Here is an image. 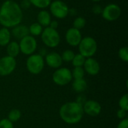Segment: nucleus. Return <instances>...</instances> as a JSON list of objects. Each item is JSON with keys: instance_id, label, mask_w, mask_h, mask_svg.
I'll use <instances>...</instances> for the list:
<instances>
[{"instance_id": "f257e3e1", "label": "nucleus", "mask_w": 128, "mask_h": 128, "mask_svg": "<svg viewBox=\"0 0 128 128\" xmlns=\"http://www.w3.org/2000/svg\"><path fill=\"white\" fill-rule=\"evenodd\" d=\"M22 17L23 14L20 6L14 1L7 0L0 8V24L5 28L20 25Z\"/></svg>"}, {"instance_id": "f03ea898", "label": "nucleus", "mask_w": 128, "mask_h": 128, "mask_svg": "<svg viewBox=\"0 0 128 128\" xmlns=\"http://www.w3.org/2000/svg\"><path fill=\"white\" fill-rule=\"evenodd\" d=\"M84 115L82 106L76 102H68L63 104L59 109V116L68 124L79 123Z\"/></svg>"}, {"instance_id": "7ed1b4c3", "label": "nucleus", "mask_w": 128, "mask_h": 128, "mask_svg": "<svg viewBox=\"0 0 128 128\" xmlns=\"http://www.w3.org/2000/svg\"><path fill=\"white\" fill-rule=\"evenodd\" d=\"M78 47L80 54L81 55L86 58H90L92 57L97 52L98 43L92 37L87 36L82 38Z\"/></svg>"}, {"instance_id": "20e7f679", "label": "nucleus", "mask_w": 128, "mask_h": 128, "mask_svg": "<svg viewBox=\"0 0 128 128\" xmlns=\"http://www.w3.org/2000/svg\"><path fill=\"white\" fill-rule=\"evenodd\" d=\"M41 39L44 45L49 48H56L60 43V35L56 29L50 26L46 27L41 33Z\"/></svg>"}, {"instance_id": "39448f33", "label": "nucleus", "mask_w": 128, "mask_h": 128, "mask_svg": "<svg viewBox=\"0 0 128 128\" xmlns=\"http://www.w3.org/2000/svg\"><path fill=\"white\" fill-rule=\"evenodd\" d=\"M26 68L33 75H38L44 68V59L39 54L30 55L26 60Z\"/></svg>"}, {"instance_id": "423d86ee", "label": "nucleus", "mask_w": 128, "mask_h": 128, "mask_svg": "<svg viewBox=\"0 0 128 128\" xmlns=\"http://www.w3.org/2000/svg\"><path fill=\"white\" fill-rule=\"evenodd\" d=\"M71 71L65 67L57 69L52 74L53 82L58 86H65L72 81Z\"/></svg>"}, {"instance_id": "0eeeda50", "label": "nucleus", "mask_w": 128, "mask_h": 128, "mask_svg": "<svg viewBox=\"0 0 128 128\" xmlns=\"http://www.w3.org/2000/svg\"><path fill=\"white\" fill-rule=\"evenodd\" d=\"M20 52L25 55H32L37 49V41L32 35H27L22 38L19 43Z\"/></svg>"}, {"instance_id": "6e6552de", "label": "nucleus", "mask_w": 128, "mask_h": 128, "mask_svg": "<svg viewBox=\"0 0 128 128\" xmlns=\"http://www.w3.org/2000/svg\"><path fill=\"white\" fill-rule=\"evenodd\" d=\"M15 58L5 56L0 58V76H7L11 74L16 69Z\"/></svg>"}, {"instance_id": "1a4fd4ad", "label": "nucleus", "mask_w": 128, "mask_h": 128, "mask_svg": "<svg viewBox=\"0 0 128 128\" xmlns=\"http://www.w3.org/2000/svg\"><path fill=\"white\" fill-rule=\"evenodd\" d=\"M50 11L56 18L63 19L65 18L69 14V8L64 2L56 0L50 4Z\"/></svg>"}, {"instance_id": "9d476101", "label": "nucleus", "mask_w": 128, "mask_h": 128, "mask_svg": "<svg viewBox=\"0 0 128 128\" xmlns=\"http://www.w3.org/2000/svg\"><path fill=\"white\" fill-rule=\"evenodd\" d=\"M102 17L108 21H114L119 18L122 14L120 7L116 4H110L102 10Z\"/></svg>"}, {"instance_id": "9b49d317", "label": "nucleus", "mask_w": 128, "mask_h": 128, "mask_svg": "<svg viewBox=\"0 0 128 128\" xmlns=\"http://www.w3.org/2000/svg\"><path fill=\"white\" fill-rule=\"evenodd\" d=\"M82 109L84 113L87 114L88 115L91 117H97L100 114L102 107L98 101L90 100H86L82 106Z\"/></svg>"}, {"instance_id": "f8f14e48", "label": "nucleus", "mask_w": 128, "mask_h": 128, "mask_svg": "<svg viewBox=\"0 0 128 128\" xmlns=\"http://www.w3.org/2000/svg\"><path fill=\"white\" fill-rule=\"evenodd\" d=\"M82 34L80 30L75 28H70L65 34V39L67 43L73 47L78 46L82 40Z\"/></svg>"}, {"instance_id": "ddd939ff", "label": "nucleus", "mask_w": 128, "mask_h": 128, "mask_svg": "<svg viewBox=\"0 0 128 128\" xmlns=\"http://www.w3.org/2000/svg\"><path fill=\"white\" fill-rule=\"evenodd\" d=\"M82 67L84 71L90 75H96L100 70V66L98 61L93 57L86 58Z\"/></svg>"}, {"instance_id": "4468645a", "label": "nucleus", "mask_w": 128, "mask_h": 128, "mask_svg": "<svg viewBox=\"0 0 128 128\" xmlns=\"http://www.w3.org/2000/svg\"><path fill=\"white\" fill-rule=\"evenodd\" d=\"M45 61L46 64L53 69H58L62 65V59L61 55L56 52H50L45 56Z\"/></svg>"}, {"instance_id": "2eb2a0df", "label": "nucleus", "mask_w": 128, "mask_h": 128, "mask_svg": "<svg viewBox=\"0 0 128 128\" xmlns=\"http://www.w3.org/2000/svg\"><path fill=\"white\" fill-rule=\"evenodd\" d=\"M11 34L14 38L21 40L24 37L29 35L28 27L25 25H17L13 28Z\"/></svg>"}, {"instance_id": "dca6fc26", "label": "nucleus", "mask_w": 128, "mask_h": 128, "mask_svg": "<svg viewBox=\"0 0 128 128\" xmlns=\"http://www.w3.org/2000/svg\"><path fill=\"white\" fill-rule=\"evenodd\" d=\"M6 51L8 56L15 58L19 55L20 52L19 43H17L16 41H10V43L7 45Z\"/></svg>"}, {"instance_id": "f3484780", "label": "nucleus", "mask_w": 128, "mask_h": 128, "mask_svg": "<svg viewBox=\"0 0 128 128\" xmlns=\"http://www.w3.org/2000/svg\"><path fill=\"white\" fill-rule=\"evenodd\" d=\"M38 21L40 25L42 26H48L51 22V17L48 11H40L38 14Z\"/></svg>"}, {"instance_id": "a211bd4d", "label": "nucleus", "mask_w": 128, "mask_h": 128, "mask_svg": "<svg viewBox=\"0 0 128 128\" xmlns=\"http://www.w3.org/2000/svg\"><path fill=\"white\" fill-rule=\"evenodd\" d=\"M72 88H73L74 91H76V93L81 94L86 90L87 82L84 78L74 79V81L72 84Z\"/></svg>"}, {"instance_id": "6ab92c4d", "label": "nucleus", "mask_w": 128, "mask_h": 128, "mask_svg": "<svg viewBox=\"0 0 128 128\" xmlns=\"http://www.w3.org/2000/svg\"><path fill=\"white\" fill-rule=\"evenodd\" d=\"M11 34L8 28L3 27L0 29V45L7 46L10 41Z\"/></svg>"}, {"instance_id": "aec40b11", "label": "nucleus", "mask_w": 128, "mask_h": 128, "mask_svg": "<svg viewBox=\"0 0 128 128\" xmlns=\"http://www.w3.org/2000/svg\"><path fill=\"white\" fill-rule=\"evenodd\" d=\"M28 31L32 36H38L39 35H41L43 32V28L42 26L40 25L38 23H34L28 27Z\"/></svg>"}, {"instance_id": "412c9836", "label": "nucleus", "mask_w": 128, "mask_h": 128, "mask_svg": "<svg viewBox=\"0 0 128 128\" xmlns=\"http://www.w3.org/2000/svg\"><path fill=\"white\" fill-rule=\"evenodd\" d=\"M20 118H21V112L16 109H14L10 110L8 116V119L12 123L18 121L20 119Z\"/></svg>"}, {"instance_id": "4be33fe9", "label": "nucleus", "mask_w": 128, "mask_h": 128, "mask_svg": "<svg viewBox=\"0 0 128 128\" xmlns=\"http://www.w3.org/2000/svg\"><path fill=\"white\" fill-rule=\"evenodd\" d=\"M86 57H84L82 55H81L80 54H75L73 60L71 61L72 63V65L74 66V67H82L84 63H85V61H86Z\"/></svg>"}, {"instance_id": "5701e85b", "label": "nucleus", "mask_w": 128, "mask_h": 128, "mask_svg": "<svg viewBox=\"0 0 128 128\" xmlns=\"http://www.w3.org/2000/svg\"><path fill=\"white\" fill-rule=\"evenodd\" d=\"M51 1L52 0H29L31 5L32 4L38 8H44L48 7L51 4Z\"/></svg>"}, {"instance_id": "b1692460", "label": "nucleus", "mask_w": 128, "mask_h": 128, "mask_svg": "<svg viewBox=\"0 0 128 128\" xmlns=\"http://www.w3.org/2000/svg\"><path fill=\"white\" fill-rule=\"evenodd\" d=\"M72 78L74 79H80L83 78L85 75V71L83 67H74L73 71L71 72Z\"/></svg>"}, {"instance_id": "393cba45", "label": "nucleus", "mask_w": 128, "mask_h": 128, "mask_svg": "<svg viewBox=\"0 0 128 128\" xmlns=\"http://www.w3.org/2000/svg\"><path fill=\"white\" fill-rule=\"evenodd\" d=\"M86 24V20L85 18L82 17H76L74 23H73V25H74V28L78 29V30H80L81 29L84 28Z\"/></svg>"}, {"instance_id": "a878e982", "label": "nucleus", "mask_w": 128, "mask_h": 128, "mask_svg": "<svg viewBox=\"0 0 128 128\" xmlns=\"http://www.w3.org/2000/svg\"><path fill=\"white\" fill-rule=\"evenodd\" d=\"M74 56H75V54L71 50H66L61 55L62 61H64V62H67V63L71 62L73 60Z\"/></svg>"}, {"instance_id": "bb28decb", "label": "nucleus", "mask_w": 128, "mask_h": 128, "mask_svg": "<svg viewBox=\"0 0 128 128\" xmlns=\"http://www.w3.org/2000/svg\"><path fill=\"white\" fill-rule=\"evenodd\" d=\"M118 105L121 109L125 110V111H128V95L126 94L124 95H123L118 102Z\"/></svg>"}, {"instance_id": "cd10ccee", "label": "nucleus", "mask_w": 128, "mask_h": 128, "mask_svg": "<svg viewBox=\"0 0 128 128\" xmlns=\"http://www.w3.org/2000/svg\"><path fill=\"white\" fill-rule=\"evenodd\" d=\"M118 57L119 58L124 61L128 62V47H123L121 48L118 51Z\"/></svg>"}, {"instance_id": "c85d7f7f", "label": "nucleus", "mask_w": 128, "mask_h": 128, "mask_svg": "<svg viewBox=\"0 0 128 128\" xmlns=\"http://www.w3.org/2000/svg\"><path fill=\"white\" fill-rule=\"evenodd\" d=\"M0 128H14V124L8 118H4L0 121Z\"/></svg>"}, {"instance_id": "c756f323", "label": "nucleus", "mask_w": 128, "mask_h": 128, "mask_svg": "<svg viewBox=\"0 0 128 128\" xmlns=\"http://www.w3.org/2000/svg\"><path fill=\"white\" fill-rule=\"evenodd\" d=\"M126 116H127V111L121 109L119 110H118V112H117V117L119 119H121V120L124 119V118H126Z\"/></svg>"}, {"instance_id": "7c9ffc66", "label": "nucleus", "mask_w": 128, "mask_h": 128, "mask_svg": "<svg viewBox=\"0 0 128 128\" xmlns=\"http://www.w3.org/2000/svg\"><path fill=\"white\" fill-rule=\"evenodd\" d=\"M117 128H128V118L122 119L118 124Z\"/></svg>"}, {"instance_id": "2f4dec72", "label": "nucleus", "mask_w": 128, "mask_h": 128, "mask_svg": "<svg viewBox=\"0 0 128 128\" xmlns=\"http://www.w3.org/2000/svg\"><path fill=\"white\" fill-rule=\"evenodd\" d=\"M86 102V97L84 95H80L76 101V103H77L78 104H80V106H83L84 103Z\"/></svg>"}, {"instance_id": "473e14b6", "label": "nucleus", "mask_w": 128, "mask_h": 128, "mask_svg": "<svg viewBox=\"0 0 128 128\" xmlns=\"http://www.w3.org/2000/svg\"><path fill=\"white\" fill-rule=\"evenodd\" d=\"M102 8H101V7L100 6V5H94L93 8H92V11L94 13V14H101L102 13Z\"/></svg>"}, {"instance_id": "72a5a7b5", "label": "nucleus", "mask_w": 128, "mask_h": 128, "mask_svg": "<svg viewBox=\"0 0 128 128\" xmlns=\"http://www.w3.org/2000/svg\"><path fill=\"white\" fill-rule=\"evenodd\" d=\"M21 7L24 9H26V8H28L31 5V3L29 2V0H22V2H21Z\"/></svg>"}, {"instance_id": "f704fd0d", "label": "nucleus", "mask_w": 128, "mask_h": 128, "mask_svg": "<svg viewBox=\"0 0 128 128\" xmlns=\"http://www.w3.org/2000/svg\"><path fill=\"white\" fill-rule=\"evenodd\" d=\"M50 28H52V29H56V28L58 27V22L57 21H56V20H53V21H51L50 22Z\"/></svg>"}, {"instance_id": "c9c22d12", "label": "nucleus", "mask_w": 128, "mask_h": 128, "mask_svg": "<svg viewBox=\"0 0 128 128\" xmlns=\"http://www.w3.org/2000/svg\"><path fill=\"white\" fill-rule=\"evenodd\" d=\"M92 1H94V2H99V1H100V0H92Z\"/></svg>"}]
</instances>
